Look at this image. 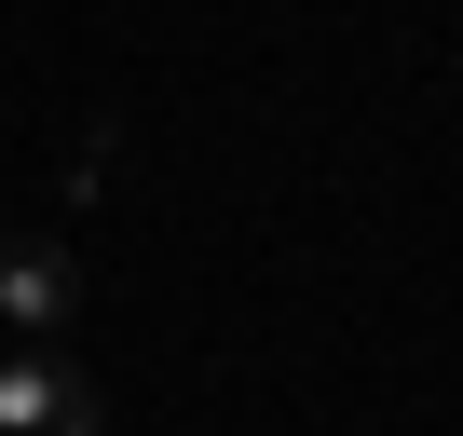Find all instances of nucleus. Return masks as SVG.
<instances>
[{
  "label": "nucleus",
  "mask_w": 463,
  "mask_h": 436,
  "mask_svg": "<svg viewBox=\"0 0 463 436\" xmlns=\"http://www.w3.org/2000/svg\"><path fill=\"white\" fill-rule=\"evenodd\" d=\"M0 436H109V409L55 341H14L0 355Z\"/></svg>",
  "instance_id": "obj_1"
},
{
  "label": "nucleus",
  "mask_w": 463,
  "mask_h": 436,
  "mask_svg": "<svg viewBox=\"0 0 463 436\" xmlns=\"http://www.w3.org/2000/svg\"><path fill=\"white\" fill-rule=\"evenodd\" d=\"M69 314H82L69 232H14L0 246V341H69Z\"/></svg>",
  "instance_id": "obj_2"
}]
</instances>
